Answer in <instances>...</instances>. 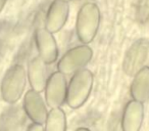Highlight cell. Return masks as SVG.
I'll list each match as a JSON object with an SVG mask.
<instances>
[{
	"mask_svg": "<svg viewBox=\"0 0 149 131\" xmlns=\"http://www.w3.org/2000/svg\"><path fill=\"white\" fill-rule=\"evenodd\" d=\"M101 13L94 2H86L80 7L76 19V34L82 44L89 45L97 36Z\"/></svg>",
	"mask_w": 149,
	"mask_h": 131,
	"instance_id": "obj_1",
	"label": "cell"
},
{
	"mask_svg": "<svg viewBox=\"0 0 149 131\" xmlns=\"http://www.w3.org/2000/svg\"><path fill=\"white\" fill-rule=\"evenodd\" d=\"M28 83L27 71L19 64H13L6 70L0 83L1 98L6 104H13L25 95Z\"/></svg>",
	"mask_w": 149,
	"mask_h": 131,
	"instance_id": "obj_2",
	"label": "cell"
},
{
	"mask_svg": "<svg viewBox=\"0 0 149 131\" xmlns=\"http://www.w3.org/2000/svg\"><path fill=\"white\" fill-rule=\"evenodd\" d=\"M93 84V73L87 68L72 75L68 83L65 104L72 110L82 108L89 99Z\"/></svg>",
	"mask_w": 149,
	"mask_h": 131,
	"instance_id": "obj_3",
	"label": "cell"
},
{
	"mask_svg": "<svg viewBox=\"0 0 149 131\" xmlns=\"http://www.w3.org/2000/svg\"><path fill=\"white\" fill-rule=\"evenodd\" d=\"M93 57V50L87 44L74 46L68 49L57 62V71L65 77H72L78 72L86 69Z\"/></svg>",
	"mask_w": 149,
	"mask_h": 131,
	"instance_id": "obj_4",
	"label": "cell"
},
{
	"mask_svg": "<svg viewBox=\"0 0 149 131\" xmlns=\"http://www.w3.org/2000/svg\"><path fill=\"white\" fill-rule=\"evenodd\" d=\"M149 55V40L138 39L128 48L123 60V70L125 74L133 77L137 72L143 69Z\"/></svg>",
	"mask_w": 149,
	"mask_h": 131,
	"instance_id": "obj_5",
	"label": "cell"
},
{
	"mask_svg": "<svg viewBox=\"0 0 149 131\" xmlns=\"http://www.w3.org/2000/svg\"><path fill=\"white\" fill-rule=\"evenodd\" d=\"M68 80L66 77L59 71H55L48 76L45 88H44V99L47 106L50 109L61 108L66 102L68 93Z\"/></svg>",
	"mask_w": 149,
	"mask_h": 131,
	"instance_id": "obj_6",
	"label": "cell"
},
{
	"mask_svg": "<svg viewBox=\"0 0 149 131\" xmlns=\"http://www.w3.org/2000/svg\"><path fill=\"white\" fill-rule=\"evenodd\" d=\"M34 40L38 56L46 64H52L57 62L59 51L54 34L50 33L45 27H39L35 30Z\"/></svg>",
	"mask_w": 149,
	"mask_h": 131,
	"instance_id": "obj_7",
	"label": "cell"
},
{
	"mask_svg": "<svg viewBox=\"0 0 149 131\" xmlns=\"http://www.w3.org/2000/svg\"><path fill=\"white\" fill-rule=\"evenodd\" d=\"M23 106L25 114L32 123L44 125L48 115V106L40 92L33 89L28 90L24 95Z\"/></svg>",
	"mask_w": 149,
	"mask_h": 131,
	"instance_id": "obj_8",
	"label": "cell"
},
{
	"mask_svg": "<svg viewBox=\"0 0 149 131\" xmlns=\"http://www.w3.org/2000/svg\"><path fill=\"white\" fill-rule=\"evenodd\" d=\"M68 15L70 4L62 0H53L46 13L44 27L50 33H58L68 23Z\"/></svg>",
	"mask_w": 149,
	"mask_h": 131,
	"instance_id": "obj_9",
	"label": "cell"
},
{
	"mask_svg": "<svg viewBox=\"0 0 149 131\" xmlns=\"http://www.w3.org/2000/svg\"><path fill=\"white\" fill-rule=\"evenodd\" d=\"M144 122V104L131 99L125 106L120 127L122 131H140Z\"/></svg>",
	"mask_w": 149,
	"mask_h": 131,
	"instance_id": "obj_10",
	"label": "cell"
},
{
	"mask_svg": "<svg viewBox=\"0 0 149 131\" xmlns=\"http://www.w3.org/2000/svg\"><path fill=\"white\" fill-rule=\"evenodd\" d=\"M46 66L47 64L39 57L31 58L27 64V79L30 84L31 89L37 92H43L47 82V74H46Z\"/></svg>",
	"mask_w": 149,
	"mask_h": 131,
	"instance_id": "obj_11",
	"label": "cell"
},
{
	"mask_svg": "<svg viewBox=\"0 0 149 131\" xmlns=\"http://www.w3.org/2000/svg\"><path fill=\"white\" fill-rule=\"evenodd\" d=\"M132 99L139 102H149V67L146 66L132 77L130 85Z\"/></svg>",
	"mask_w": 149,
	"mask_h": 131,
	"instance_id": "obj_12",
	"label": "cell"
},
{
	"mask_svg": "<svg viewBox=\"0 0 149 131\" xmlns=\"http://www.w3.org/2000/svg\"><path fill=\"white\" fill-rule=\"evenodd\" d=\"M44 131H66L68 119L61 108L50 109L44 123Z\"/></svg>",
	"mask_w": 149,
	"mask_h": 131,
	"instance_id": "obj_13",
	"label": "cell"
},
{
	"mask_svg": "<svg viewBox=\"0 0 149 131\" xmlns=\"http://www.w3.org/2000/svg\"><path fill=\"white\" fill-rule=\"evenodd\" d=\"M26 131H44V126L40 124H36V123H31Z\"/></svg>",
	"mask_w": 149,
	"mask_h": 131,
	"instance_id": "obj_14",
	"label": "cell"
},
{
	"mask_svg": "<svg viewBox=\"0 0 149 131\" xmlns=\"http://www.w3.org/2000/svg\"><path fill=\"white\" fill-rule=\"evenodd\" d=\"M6 2H7V0H0V13L3 11L5 4H6Z\"/></svg>",
	"mask_w": 149,
	"mask_h": 131,
	"instance_id": "obj_15",
	"label": "cell"
},
{
	"mask_svg": "<svg viewBox=\"0 0 149 131\" xmlns=\"http://www.w3.org/2000/svg\"><path fill=\"white\" fill-rule=\"evenodd\" d=\"M74 131H91L89 128H86V127H79V128H77Z\"/></svg>",
	"mask_w": 149,
	"mask_h": 131,
	"instance_id": "obj_16",
	"label": "cell"
},
{
	"mask_svg": "<svg viewBox=\"0 0 149 131\" xmlns=\"http://www.w3.org/2000/svg\"><path fill=\"white\" fill-rule=\"evenodd\" d=\"M62 1H64V2H68V3H70V1H72V0H62Z\"/></svg>",
	"mask_w": 149,
	"mask_h": 131,
	"instance_id": "obj_17",
	"label": "cell"
}]
</instances>
